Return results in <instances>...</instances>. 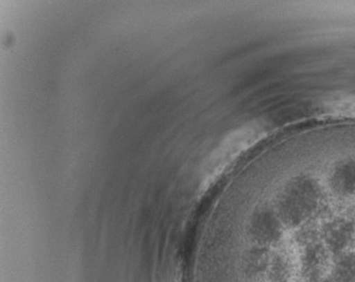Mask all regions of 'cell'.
Returning a JSON list of instances; mask_svg holds the SVG:
<instances>
[{"mask_svg": "<svg viewBox=\"0 0 355 282\" xmlns=\"http://www.w3.org/2000/svg\"><path fill=\"white\" fill-rule=\"evenodd\" d=\"M327 252L324 243L306 238L302 253V276L306 281L317 282L320 279L327 262Z\"/></svg>", "mask_w": 355, "mask_h": 282, "instance_id": "4", "label": "cell"}, {"mask_svg": "<svg viewBox=\"0 0 355 282\" xmlns=\"http://www.w3.org/2000/svg\"><path fill=\"white\" fill-rule=\"evenodd\" d=\"M272 254L269 247L255 245L246 251L243 258V274L250 280L260 279L266 276L269 269Z\"/></svg>", "mask_w": 355, "mask_h": 282, "instance_id": "6", "label": "cell"}, {"mask_svg": "<svg viewBox=\"0 0 355 282\" xmlns=\"http://www.w3.org/2000/svg\"><path fill=\"white\" fill-rule=\"evenodd\" d=\"M282 218L275 207L262 205L255 209L250 220V235L252 240L262 247H271L282 238Z\"/></svg>", "mask_w": 355, "mask_h": 282, "instance_id": "2", "label": "cell"}, {"mask_svg": "<svg viewBox=\"0 0 355 282\" xmlns=\"http://www.w3.org/2000/svg\"><path fill=\"white\" fill-rule=\"evenodd\" d=\"M329 186L338 196L347 198L355 195V158L347 157L335 164L329 175Z\"/></svg>", "mask_w": 355, "mask_h": 282, "instance_id": "5", "label": "cell"}, {"mask_svg": "<svg viewBox=\"0 0 355 282\" xmlns=\"http://www.w3.org/2000/svg\"><path fill=\"white\" fill-rule=\"evenodd\" d=\"M322 282H336V281H335V280L333 279V278H329V279L324 280V281H322Z\"/></svg>", "mask_w": 355, "mask_h": 282, "instance_id": "10", "label": "cell"}, {"mask_svg": "<svg viewBox=\"0 0 355 282\" xmlns=\"http://www.w3.org/2000/svg\"><path fill=\"white\" fill-rule=\"evenodd\" d=\"M269 282H289L291 276V262L284 253H275L271 258L266 274Z\"/></svg>", "mask_w": 355, "mask_h": 282, "instance_id": "9", "label": "cell"}, {"mask_svg": "<svg viewBox=\"0 0 355 282\" xmlns=\"http://www.w3.org/2000/svg\"><path fill=\"white\" fill-rule=\"evenodd\" d=\"M323 189L309 175L293 177L279 194L275 209L286 227H302L320 211Z\"/></svg>", "mask_w": 355, "mask_h": 282, "instance_id": "1", "label": "cell"}, {"mask_svg": "<svg viewBox=\"0 0 355 282\" xmlns=\"http://www.w3.org/2000/svg\"><path fill=\"white\" fill-rule=\"evenodd\" d=\"M331 278L336 282H355L354 251H347L338 256Z\"/></svg>", "mask_w": 355, "mask_h": 282, "instance_id": "8", "label": "cell"}, {"mask_svg": "<svg viewBox=\"0 0 355 282\" xmlns=\"http://www.w3.org/2000/svg\"><path fill=\"white\" fill-rule=\"evenodd\" d=\"M322 238L324 245L333 256L347 252L355 238V225L347 218H334L324 225Z\"/></svg>", "mask_w": 355, "mask_h": 282, "instance_id": "3", "label": "cell"}, {"mask_svg": "<svg viewBox=\"0 0 355 282\" xmlns=\"http://www.w3.org/2000/svg\"><path fill=\"white\" fill-rule=\"evenodd\" d=\"M320 112L333 119H355V95L331 97L323 102Z\"/></svg>", "mask_w": 355, "mask_h": 282, "instance_id": "7", "label": "cell"}]
</instances>
